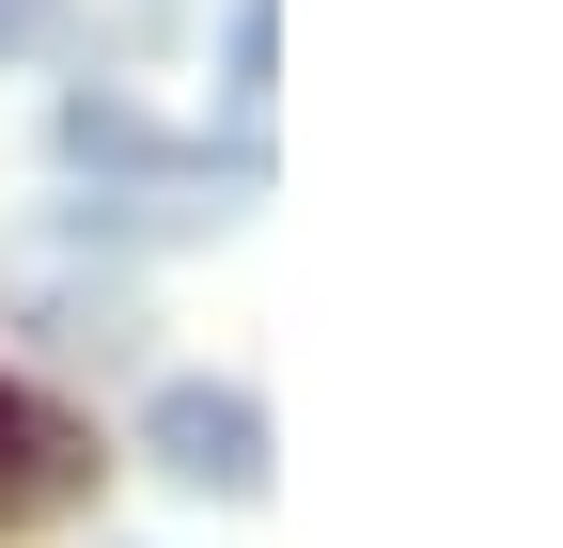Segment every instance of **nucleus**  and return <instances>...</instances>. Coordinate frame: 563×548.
I'll return each instance as SVG.
<instances>
[{"mask_svg": "<svg viewBox=\"0 0 563 548\" xmlns=\"http://www.w3.org/2000/svg\"><path fill=\"white\" fill-rule=\"evenodd\" d=\"M63 173H79L95 204L79 220H125V235H188V220H235V204L266 188V157H188L157 142L125 95H63Z\"/></svg>", "mask_w": 563, "mask_h": 548, "instance_id": "obj_1", "label": "nucleus"}, {"mask_svg": "<svg viewBox=\"0 0 563 548\" xmlns=\"http://www.w3.org/2000/svg\"><path fill=\"white\" fill-rule=\"evenodd\" d=\"M141 454H157L188 502H251L266 486V407L235 376H173L157 407H141Z\"/></svg>", "mask_w": 563, "mask_h": 548, "instance_id": "obj_2", "label": "nucleus"}, {"mask_svg": "<svg viewBox=\"0 0 563 548\" xmlns=\"http://www.w3.org/2000/svg\"><path fill=\"white\" fill-rule=\"evenodd\" d=\"M0 314H16V329H47V346H79V361H110L125 329H141V298H125V266H79L63 235H32V251H0Z\"/></svg>", "mask_w": 563, "mask_h": 548, "instance_id": "obj_3", "label": "nucleus"}, {"mask_svg": "<svg viewBox=\"0 0 563 548\" xmlns=\"http://www.w3.org/2000/svg\"><path fill=\"white\" fill-rule=\"evenodd\" d=\"M79 486H95V439L63 424L47 392H16V376H0V533H47Z\"/></svg>", "mask_w": 563, "mask_h": 548, "instance_id": "obj_4", "label": "nucleus"}, {"mask_svg": "<svg viewBox=\"0 0 563 548\" xmlns=\"http://www.w3.org/2000/svg\"><path fill=\"white\" fill-rule=\"evenodd\" d=\"M266 95H282V0H235V79H220V110H235L251 157H266Z\"/></svg>", "mask_w": 563, "mask_h": 548, "instance_id": "obj_5", "label": "nucleus"}, {"mask_svg": "<svg viewBox=\"0 0 563 548\" xmlns=\"http://www.w3.org/2000/svg\"><path fill=\"white\" fill-rule=\"evenodd\" d=\"M47 32H63V0H0V63H32Z\"/></svg>", "mask_w": 563, "mask_h": 548, "instance_id": "obj_6", "label": "nucleus"}]
</instances>
